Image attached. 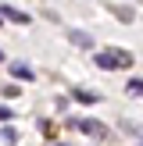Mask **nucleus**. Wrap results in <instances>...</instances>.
<instances>
[{
  "mask_svg": "<svg viewBox=\"0 0 143 146\" xmlns=\"http://www.w3.org/2000/svg\"><path fill=\"white\" fill-rule=\"evenodd\" d=\"M7 118H11V111H7V107L0 104V121H7Z\"/></svg>",
  "mask_w": 143,
  "mask_h": 146,
  "instance_id": "6e6552de",
  "label": "nucleus"
},
{
  "mask_svg": "<svg viewBox=\"0 0 143 146\" xmlns=\"http://www.w3.org/2000/svg\"><path fill=\"white\" fill-rule=\"evenodd\" d=\"M72 39H75L79 46H90V36H86V32H72Z\"/></svg>",
  "mask_w": 143,
  "mask_h": 146,
  "instance_id": "0eeeda50",
  "label": "nucleus"
},
{
  "mask_svg": "<svg viewBox=\"0 0 143 146\" xmlns=\"http://www.w3.org/2000/svg\"><path fill=\"white\" fill-rule=\"evenodd\" d=\"M125 89H129V93H136V96H143V78H129Z\"/></svg>",
  "mask_w": 143,
  "mask_h": 146,
  "instance_id": "39448f33",
  "label": "nucleus"
},
{
  "mask_svg": "<svg viewBox=\"0 0 143 146\" xmlns=\"http://www.w3.org/2000/svg\"><path fill=\"white\" fill-rule=\"evenodd\" d=\"M11 75H18V78H32V68H25V64H11Z\"/></svg>",
  "mask_w": 143,
  "mask_h": 146,
  "instance_id": "20e7f679",
  "label": "nucleus"
},
{
  "mask_svg": "<svg viewBox=\"0 0 143 146\" xmlns=\"http://www.w3.org/2000/svg\"><path fill=\"white\" fill-rule=\"evenodd\" d=\"M0 61H4V50H0Z\"/></svg>",
  "mask_w": 143,
  "mask_h": 146,
  "instance_id": "9d476101",
  "label": "nucleus"
},
{
  "mask_svg": "<svg viewBox=\"0 0 143 146\" xmlns=\"http://www.w3.org/2000/svg\"><path fill=\"white\" fill-rule=\"evenodd\" d=\"M75 100H82V104H97V93H86V89H75Z\"/></svg>",
  "mask_w": 143,
  "mask_h": 146,
  "instance_id": "423d86ee",
  "label": "nucleus"
},
{
  "mask_svg": "<svg viewBox=\"0 0 143 146\" xmlns=\"http://www.w3.org/2000/svg\"><path fill=\"white\" fill-rule=\"evenodd\" d=\"M50 146H68V143H50Z\"/></svg>",
  "mask_w": 143,
  "mask_h": 146,
  "instance_id": "1a4fd4ad",
  "label": "nucleus"
},
{
  "mask_svg": "<svg viewBox=\"0 0 143 146\" xmlns=\"http://www.w3.org/2000/svg\"><path fill=\"white\" fill-rule=\"evenodd\" d=\"M93 61H97L100 68H107V71H118V68H129V64H132V54H129V50H100Z\"/></svg>",
  "mask_w": 143,
  "mask_h": 146,
  "instance_id": "f257e3e1",
  "label": "nucleus"
},
{
  "mask_svg": "<svg viewBox=\"0 0 143 146\" xmlns=\"http://www.w3.org/2000/svg\"><path fill=\"white\" fill-rule=\"evenodd\" d=\"M0 18H11V21H21V25H25L29 14H25V11H18V7H4V11H0Z\"/></svg>",
  "mask_w": 143,
  "mask_h": 146,
  "instance_id": "7ed1b4c3",
  "label": "nucleus"
},
{
  "mask_svg": "<svg viewBox=\"0 0 143 146\" xmlns=\"http://www.w3.org/2000/svg\"><path fill=\"white\" fill-rule=\"evenodd\" d=\"M72 125H75L79 132H86V135H93V139H104V135H107V128L100 125V121H93V118H82V121H72Z\"/></svg>",
  "mask_w": 143,
  "mask_h": 146,
  "instance_id": "f03ea898",
  "label": "nucleus"
},
{
  "mask_svg": "<svg viewBox=\"0 0 143 146\" xmlns=\"http://www.w3.org/2000/svg\"><path fill=\"white\" fill-rule=\"evenodd\" d=\"M140 146H143V143H140Z\"/></svg>",
  "mask_w": 143,
  "mask_h": 146,
  "instance_id": "9b49d317",
  "label": "nucleus"
}]
</instances>
